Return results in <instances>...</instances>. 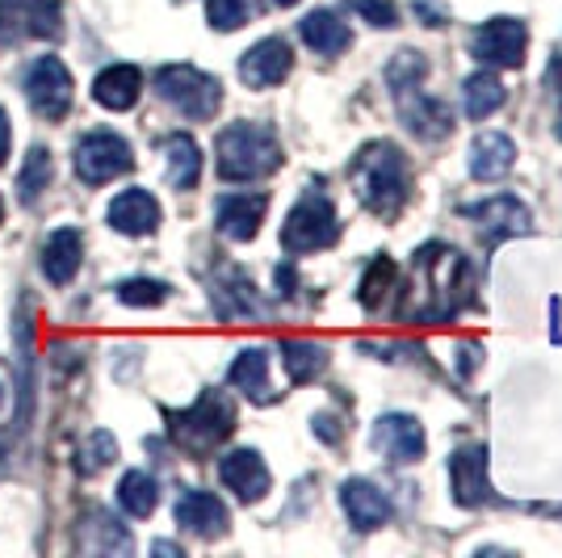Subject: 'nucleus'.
<instances>
[{"label":"nucleus","instance_id":"obj_1","mask_svg":"<svg viewBox=\"0 0 562 558\" xmlns=\"http://www.w3.org/2000/svg\"><path fill=\"white\" fill-rule=\"evenodd\" d=\"M416 290H420V303L412 299V306L403 315H416V320H453L474 299V274H470L467 256L446 248V244L420 248L416 253Z\"/></svg>","mask_w":562,"mask_h":558},{"label":"nucleus","instance_id":"obj_2","mask_svg":"<svg viewBox=\"0 0 562 558\" xmlns=\"http://www.w3.org/2000/svg\"><path fill=\"white\" fill-rule=\"evenodd\" d=\"M349 181L357 189V198L366 202V210H374L378 219H398V210L412 198V168L407 156L395 143H366L357 152V160L349 168Z\"/></svg>","mask_w":562,"mask_h":558},{"label":"nucleus","instance_id":"obj_3","mask_svg":"<svg viewBox=\"0 0 562 558\" xmlns=\"http://www.w3.org/2000/svg\"><path fill=\"white\" fill-rule=\"evenodd\" d=\"M424 76H428V59H424L420 51H398L395 59H391V68H386V85H391V97H395L403 126L412 135H420V140L437 143L453 131V118H449L446 101H437V97H428L420 89Z\"/></svg>","mask_w":562,"mask_h":558},{"label":"nucleus","instance_id":"obj_4","mask_svg":"<svg viewBox=\"0 0 562 558\" xmlns=\"http://www.w3.org/2000/svg\"><path fill=\"white\" fill-rule=\"evenodd\" d=\"M214 156H218L223 181H260V177L278 172L285 160L278 131L269 122H232L214 143Z\"/></svg>","mask_w":562,"mask_h":558},{"label":"nucleus","instance_id":"obj_5","mask_svg":"<svg viewBox=\"0 0 562 558\" xmlns=\"http://www.w3.org/2000/svg\"><path fill=\"white\" fill-rule=\"evenodd\" d=\"M165 420L168 437L181 445L189 458H206L235 433V403L227 391H202L198 403H189L181 412H165Z\"/></svg>","mask_w":562,"mask_h":558},{"label":"nucleus","instance_id":"obj_6","mask_svg":"<svg viewBox=\"0 0 562 558\" xmlns=\"http://www.w3.org/2000/svg\"><path fill=\"white\" fill-rule=\"evenodd\" d=\"M340 235V219H336V207H331L328 193L319 189H306L299 198V207L285 214L281 223V248L294 256L303 253H319V248H331Z\"/></svg>","mask_w":562,"mask_h":558},{"label":"nucleus","instance_id":"obj_7","mask_svg":"<svg viewBox=\"0 0 562 558\" xmlns=\"http://www.w3.org/2000/svg\"><path fill=\"white\" fill-rule=\"evenodd\" d=\"M156 93L165 97L177 114L193 118V122H206L223 105V85L193 64H168L156 71Z\"/></svg>","mask_w":562,"mask_h":558},{"label":"nucleus","instance_id":"obj_8","mask_svg":"<svg viewBox=\"0 0 562 558\" xmlns=\"http://www.w3.org/2000/svg\"><path fill=\"white\" fill-rule=\"evenodd\" d=\"M131 168H135V152L114 131H93L76 147V177L85 186H105V181H114Z\"/></svg>","mask_w":562,"mask_h":558},{"label":"nucleus","instance_id":"obj_9","mask_svg":"<svg viewBox=\"0 0 562 558\" xmlns=\"http://www.w3.org/2000/svg\"><path fill=\"white\" fill-rule=\"evenodd\" d=\"M470 51L479 64H492V68H520L525 64V51H529V25L520 18H492L474 30Z\"/></svg>","mask_w":562,"mask_h":558},{"label":"nucleus","instance_id":"obj_10","mask_svg":"<svg viewBox=\"0 0 562 558\" xmlns=\"http://www.w3.org/2000/svg\"><path fill=\"white\" fill-rule=\"evenodd\" d=\"M25 97H30V110L43 114L47 122H59V118L71 110V71L64 68V59L55 55H43L34 59L30 71H25Z\"/></svg>","mask_w":562,"mask_h":558},{"label":"nucleus","instance_id":"obj_11","mask_svg":"<svg viewBox=\"0 0 562 558\" xmlns=\"http://www.w3.org/2000/svg\"><path fill=\"white\" fill-rule=\"evenodd\" d=\"M18 34L30 38H59L64 13L55 0H0V38L13 43Z\"/></svg>","mask_w":562,"mask_h":558},{"label":"nucleus","instance_id":"obj_12","mask_svg":"<svg viewBox=\"0 0 562 558\" xmlns=\"http://www.w3.org/2000/svg\"><path fill=\"white\" fill-rule=\"evenodd\" d=\"M462 214L479 223V232H483L487 244H499V239H508V235L533 232V214H529L525 202H516L513 193H495V198L479 202V207H467Z\"/></svg>","mask_w":562,"mask_h":558},{"label":"nucleus","instance_id":"obj_13","mask_svg":"<svg viewBox=\"0 0 562 558\" xmlns=\"http://www.w3.org/2000/svg\"><path fill=\"white\" fill-rule=\"evenodd\" d=\"M449 488L462 509H479L492 500V483H487V445H467L449 458Z\"/></svg>","mask_w":562,"mask_h":558},{"label":"nucleus","instance_id":"obj_14","mask_svg":"<svg viewBox=\"0 0 562 558\" xmlns=\"http://www.w3.org/2000/svg\"><path fill=\"white\" fill-rule=\"evenodd\" d=\"M294 68V51L285 38H260L257 47L244 51V59H239V80L248 85V89H273L281 85L285 76Z\"/></svg>","mask_w":562,"mask_h":558},{"label":"nucleus","instance_id":"obj_15","mask_svg":"<svg viewBox=\"0 0 562 558\" xmlns=\"http://www.w3.org/2000/svg\"><path fill=\"white\" fill-rule=\"evenodd\" d=\"M374 445L382 449V458H391V462L407 466V462H420V458H424V449H428V437H424V424L416 416L391 412V416H378Z\"/></svg>","mask_w":562,"mask_h":558},{"label":"nucleus","instance_id":"obj_16","mask_svg":"<svg viewBox=\"0 0 562 558\" xmlns=\"http://www.w3.org/2000/svg\"><path fill=\"white\" fill-rule=\"evenodd\" d=\"M218 479H223V488L235 491L244 504H257L269 495V466L260 458L257 449H232L223 462H218Z\"/></svg>","mask_w":562,"mask_h":558},{"label":"nucleus","instance_id":"obj_17","mask_svg":"<svg viewBox=\"0 0 562 558\" xmlns=\"http://www.w3.org/2000/svg\"><path fill=\"white\" fill-rule=\"evenodd\" d=\"M177 525L186 529V534L202 537V542H214V537L227 534V525H232V516H227V504L214 495V491H186L181 500H177Z\"/></svg>","mask_w":562,"mask_h":558},{"label":"nucleus","instance_id":"obj_18","mask_svg":"<svg viewBox=\"0 0 562 558\" xmlns=\"http://www.w3.org/2000/svg\"><path fill=\"white\" fill-rule=\"evenodd\" d=\"M265 210H269V193H227V198H218L214 223L227 239L248 244V239H257Z\"/></svg>","mask_w":562,"mask_h":558},{"label":"nucleus","instance_id":"obj_19","mask_svg":"<svg viewBox=\"0 0 562 558\" xmlns=\"http://www.w3.org/2000/svg\"><path fill=\"white\" fill-rule=\"evenodd\" d=\"M340 504L349 512L352 529H361V534H374V529H382V525L391 521V500H386L370 479H345Z\"/></svg>","mask_w":562,"mask_h":558},{"label":"nucleus","instance_id":"obj_20","mask_svg":"<svg viewBox=\"0 0 562 558\" xmlns=\"http://www.w3.org/2000/svg\"><path fill=\"white\" fill-rule=\"evenodd\" d=\"M105 219L122 235H151L160 227V202L147 189H126V193H117L114 202H110Z\"/></svg>","mask_w":562,"mask_h":558},{"label":"nucleus","instance_id":"obj_21","mask_svg":"<svg viewBox=\"0 0 562 558\" xmlns=\"http://www.w3.org/2000/svg\"><path fill=\"white\" fill-rule=\"evenodd\" d=\"M76 546L80 550H101V555H126L135 542L126 534V525H117L114 512L85 509L80 512V525H76Z\"/></svg>","mask_w":562,"mask_h":558},{"label":"nucleus","instance_id":"obj_22","mask_svg":"<svg viewBox=\"0 0 562 558\" xmlns=\"http://www.w3.org/2000/svg\"><path fill=\"white\" fill-rule=\"evenodd\" d=\"M143 93V71L135 64H114V68H105L101 76L93 80V101L101 110H131Z\"/></svg>","mask_w":562,"mask_h":558},{"label":"nucleus","instance_id":"obj_23","mask_svg":"<svg viewBox=\"0 0 562 558\" xmlns=\"http://www.w3.org/2000/svg\"><path fill=\"white\" fill-rule=\"evenodd\" d=\"M80 260H85V235L76 227H59L50 232V239L43 244V274L55 286H68L80 274Z\"/></svg>","mask_w":562,"mask_h":558},{"label":"nucleus","instance_id":"obj_24","mask_svg":"<svg viewBox=\"0 0 562 558\" xmlns=\"http://www.w3.org/2000/svg\"><path fill=\"white\" fill-rule=\"evenodd\" d=\"M516 164V147L508 135H495V131H483L479 140L470 143V177L474 181H499L508 177Z\"/></svg>","mask_w":562,"mask_h":558},{"label":"nucleus","instance_id":"obj_25","mask_svg":"<svg viewBox=\"0 0 562 558\" xmlns=\"http://www.w3.org/2000/svg\"><path fill=\"white\" fill-rule=\"evenodd\" d=\"M211 299L223 320H239V315H260L265 311L257 299V286L244 278L239 269H223V278L211 281Z\"/></svg>","mask_w":562,"mask_h":558},{"label":"nucleus","instance_id":"obj_26","mask_svg":"<svg viewBox=\"0 0 562 558\" xmlns=\"http://www.w3.org/2000/svg\"><path fill=\"white\" fill-rule=\"evenodd\" d=\"M299 34H303V43L315 55H340V51L352 43L349 25L340 22L331 9H315V13H306L303 22H299Z\"/></svg>","mask_w":562,"mask_h":558},{"label":"nucleus","instance_id":"obj_27","mask_svg":"<svg viewBox=\"0 0 562 558\" xmlns=\"http://www.w3.org/2000/svg\"><path fill=\"white\" fill-rule=\"evenodd\" d=\"M232 387L244 391L252 403H269L273 387H269V353L265 349H244L232 361Z\"/></svg>","mask_w":562,"mask_h":558},{"label":"nucleus","instance_id":"obj_28","mask_svg":"<svg viewBox=\"0 0 562 558\" xmlns=\"http://www.w3.org/2000/svg\"><path fill=\"white\" fill-rule=\"evenodd\" d=\"M165 172L172 189H193L198 177H202V147L189 140V135H168Z\"/></svg>","mask_w":562,"mask_h":558},{"label":"nucleus","instance_id":"obj_29","mask_svg":"<svg viewBox=\"0 0 562 558\" xmlns=\"http://www.w3.org/2000/svg\"><path fill=\"white\" fill-rule=\"evenodd\" d=\"M117 504L122 512H131V516H151L156 504H160V488H156V479L147 475V470H126L122 475V483H117Z\"/></svg>","mask_w":562,"mask_h":558},{"label":"nucleus","instance_id":"obj_30","mask_svg":"<svg viewBox=\"0 0 562 558\" xmlns=\"http://www.w3.org/2000/svg\"><path fill=\"white\" fill-rule=\"evenodd\" d=\"M281 361L294 382H311L315 373L328 370V349L315 341H281Z\"/></svg>","mask_w":562,"mask_h":558},{"label":"nucleus","instance_id":"obj_31","mask_svg":"<svg viewBox=\"0 0 562 558\" xmlns=\"http://www.w3.org/2000/svg\"><path fill=\"white\" fill-rule=\"evenodd\" d=\"M462 93H467V118H474V122H487L504 105V97H508L495 71H474Z\"/></svg>","mask_w":562,"mask_h":558},{"label":"nucleus","instance_id":"obj_32","mask_svg":"<svg viewBox=\"0 0 562 558\" xmlns=\"http://www.w3.org/2000/svg\"><path fill=\"white\" fill-rule=\"evenodd\" d=\"M395 260L391 256H374L370 260V269H366V278H361V286H357V299H361V306L366 311H382V303L391 299V290H395Z\"/></svg>","mask_w":562,"mask_h":558},{"label":"nucleus","instance_id":"obj_33","mask_svg":"<svg viewBox=\"0 0 562 558\" xmlns=\"http://www.w3.org/2000/svg\"><path fill=\"white\" fill-rule=\"evenodd\" d=\"M117 462V442H114V433H89L85 437V445L76 449V470L80 475H97V470H105V466H114Z\"/></svg>","mask_w":562,"mask_h":558},{"label":"nucleus","instance_id":"obj_34","mask_svg":"<svg viewBox=\"0 0 562 558\" xmlns=\"http://www.w3.org/2000/svg\"><path fill=\"white\" fill-rule=\"evenodd\" d=\"M50 172H55V160H50L47 147H30V156H25V164H22V177H18L22 202H34V198L50 186Z\"/></svg>","mask_w":562,"mask_h":558},{"label":"nucleus","instance_id":"obj_35","mask_svg":"<svg viewBox=\"0 0 562 558\" xmlns=\"http://www.w3.org/2000/svg\"><path fill=\"white\" fill-rule=\"evenodd\" d=\"M252 13H257V0H206V18H211V25L223 30V34L248 25Z\"/></svg>","mask_w":562,"mask_h":558},{"label":"nucleus","instance_id":"obj_36","mask_svg":"<svg viewBox=\"0 0 562 558\" xmlns=\"http://www.w3.org/2000/svg\"><path fill=\"white\" fill-rule=\"evenodd\" d=\"M168 299V286L156 278H131L117 286V303L126 306H160Z\"/></svg>","mask_w":562,"mask_h":558},{"label":"nucleus","instance_id":"obj_37","mask_svg":"<svg viewBox=\"0 0 562 558\" xmlns=\"http://www.w3.org/2000/svg\"><path fill=\"white\" fill-rule=\"evenodd\" d=\"M349 9H357V13L370 25H378V30H395L398 25V9L391 0H349Z\"/></svg>","mask_w":562,"mask_h":558},{"label":"nucleus","instance_id":"obj_38","mask_svg":"<svg viewBox=\"0 0 562 558\" xmlns=\"http://www.w3.org/2000/svg\"><path fill=\"white\" fill-rule=\"evenodd\" d=\"M546 85L554 89V97L562 101V55L550 59V68H546ZM559 140H562V110H559Z\"/></svg>","mask_w":562,"mask_h":558},{"label":"nucleus","instance_id":"obj_39","mask_svg":"<svg viewBox=\"0 0 562 558\" xmlns=\"http://www.w3.org/2000/svg\"><path fill=\"white\" fill-rule=\"evenodd\" d=\"M315 433H319L324 442H340V424L331 416H315Z\"/></svg>","mask_w":562,"mask_h":558},{"label":"nucleus","instance_id":"obj_40","mask_svg":"<svg viewBox=\"0 0 562 558\" xmlns=\"http://www.w3.org/2000/svg\"><path fill=\"white\" fill-rule=\"evenodd\" d=\"M9 143H13V126H9V114L0 110V164L9 160Z\"/></svg>","mask_w":562,"mask_h":558},{"label":"nucleus","instance_id":"obj_41","mask_svg":"<svg viewBox=\"0 0 562 558\" xmlns=\"http://www.w3.org/2000/svg\"><path fill=\"white\" fill-rule=\"evenodd\" d=\"M156 555H181V550H177V546H172V542H156Z\"/></svg>","mask_w":562,"mask_h":558},{"label":"nucleus","instance_id":"obj_42","mask_svg":"<svg viewBox=\"0 0 562 558\" xmlns=\"http://www.w3.org/2000/svg\"><path fill=\"white\" fill-rule=\"evenodd\" d=\"M273 4H281V9H290V4H299V0H273Z\"/></svg>","mask_w":562,"mask_h":558},{"label":"nucleus","instance_id":"obj_43","mask_svg":"<svg viewBox=\"0 0 562 558\" xmlns=\"http://www.w3.org/2000/svg\"><path fill=\"white\" fill-rule=\"evenodd\" d=\"M0 223H4V202H0Z\"/></svg>","mask_w":562,"mask_h":558}]
</instances>
